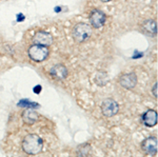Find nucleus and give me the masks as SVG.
Returning <instances> with one entry per match:
<instances>
[{
	"label": "nucleus",
	"mask_w": 158,
	"mask_h": 157,
	"mask_svg": "<svg viewBox=\"0 0 158 157\" xmlns=\"http://www.w3.org/2000/svg\"><path fill=\"white\" fill-rule=\"evenodd\" d=\"M50 51L48 47L39 44H34L29 49V56L32 60L36 62H41L49 57Z\"/></svg>",
	"instance_id": "nucleus-3"
},
{
	"label": "nucleus",
	"mask_w": 158,
	"mask_h": 157,
	"mask_svg": "<svg viewBox=\"0 0 158 157\" xmlns=\"http://www.w3.org/2000/svg\"><path fill=\"white\" fill-rule=\"evenodd\" d=\"M51 75L58 80L64 79L68 76V69L63 64H56L51 70Z\"/></svg>",
	"instance_id": "nucleus-10"
},
{
	"label": "nucleus",
	"mask_w": 158,
	"mask_h": 157,
	"mask_svg": "<svg viewBox=\"0 0 158 157\" xmlns=\"http://www.w3.org/2000/svg\"><path fill=\"white\" fill-rule=\"evenodd\" d=\"M119 105L118 103L116 102L114 99L112 98H108L102 102L101 105V111H102V114L106 117H112V116L116 115L117 112H118Z\"/></svg>",
	"instance_id": "nucleus-4"
},
{
	"label": "nucleus",
	"mask_w": 158,
	"mask_h": 157,
	"mask_svg": "<svg viewBox=\"0 0 158 157\" xmlns=\"http://www.w3.org/2000/svg\"><path fill=\"white\" fill-rule=\"evenodd\" d=\"M101 1H103V2H109V1H111V0H101Z\"/></svg>",
	"instance_id": "nucleus-14"
},
{
	"label": "nucleus",
	"mask_w": 158,
	"mask_h": 157,
	"mask_svg": "<svg viewBox=\"0 0 158 157\" xmlns=\"http://www.w3.org/2000/svg\"><path fill=\"white\" fill-rule=\"evenodd\" d=\"M22 120L24 121V123L27 125H34L36 121L39 119V115L36 111L32 110V109H27L22 112Z\"/></svg>",
	"instance_id": "nucleus-9"
},
{
	"label": "nucleus",
	"mask_w": 158,
	"mask_h": 157,
	"mask_svg": "<svg viewBox=\"0 0 158 157\" xmlns=\"http://www.w3.org/2000/svg\"><path fill=\"white\" fill-rule=\"evenodd\" d=\"M142 150L147 154H155L157 152L158 141L156 137H148L141 143Z\"/></svg>",
	"instance_id": "nucleus-8"
},
{
	"label": "nucleus",
	"mask_w": 158,
	"mask_h": 157,
	"mask_svg": "<svg viewBox=\"0 0 158 157\" xmlns=\"http://www.w3.org/2000/svg\"><path fill=\"white\" fill-rule=\"evenodd\" d=\"M92 35V27L88 23H78L73 29V37L77 42H85Z\"/></svg>",
	"instance_id": "nucleus-2"
},
{
	"label": "nucleus",
	"mask_w": 158,
	"mask_h": 157,
	"mask_svg": "<svg viewBox=\"0 0 158 157\" xmlns=\"http://www.w3.org/2000/svg\"><path fill=\"white\" fill-rule=\"evenodd\" d=\"M153 94H154L155 98H157V83H155L153 87Z\"/></svg>",
	"instance_id": "nucleus-13"
},
{
	"label": "nucleus",
	"mask_w": 158,
	"mask_h": 157,
	"mask_svg": "<svg viewBox=\"0 0 158 157\" xmlns=\"http://www.w3.org/2000/svg\"><path fill=\"white\" fill-rule=\"evenodd\" d=\"M22 149L30 155H36L43 149V140L36 134H29L22 141Z\"/></svg>",
	"instance_id": "nucleus-1"
},
{
	"label": "nucleus",
	"mask_w": 158,
	"mask_h": 157,
	"mask_svg": "<svg viewBox=\"0 0 158 157\" xmlns=\"http://www.w3.org/2000/svg\"><path fill=\"white\" fill-rule=\"evenodd\" d=\"M143 123L147 126H154L157 123V112L155 110H148L142 116Z\"/></svg>",
	"instance_id": "nucleus-11"
},
{
	"label": "nucleus",
	"mask_w": 158,
	"mask_h": 157,
	"mask_svg": "<svg viewBox=\"0 0 158 157\" xmlns=\"http://www.w3.org/2000/svg\"><path fill=\"white\" fill-rule=\"evenodd\" d=\"M90 21L93 27L95 29H100L101 27H103L104 22H106V15L102 11L100 10H94L91 13L90 16Z\"/></svg>",
	"instance_id": "nucleus-6"
},
{
	"label": "nucleus",
	"mask_w": 158,
	"mask_h": 157,
	"mask_svg": "<svg viewBox=\"0 0 158 157\" xmlns=\"http://www.w3.org/2000/svg\"><path fill=\"white\" fill-rule=\"evenodd\" d=\"M119 83L121 87L124 89H131L135 88V85H137V76L135 73H128V74H123L119 78Z\"/></svg>",
	"instance_id": "nucleus-7"
},
{
	"label": "nucleus",
	"mask_w": 158,
	"mask_h": 157,
	"mask_svg": "<svg viewBox=\"0 0 158 157\" xmlns=\"http://www.w3.org/2000/svg\"><path fill=\"white\" fill-rule=\"evenodd\" d=\"M142 30H143L144 33H147L148 35H156L157 33V23L155 20H152V19H149L147 21L143 22L142 24Z\"/></svg>",
	"instance_id": "nucleus-12"
},
{
	"label": "nucleus",
	"mask_w": 158,
	"mask_h": 157,
	"mask_svg": "<svg viewBox=\"0 0 158 157\" xmlns=\"http://www.w3.org/2000/svg\"><path fill=\"white\" fill-rule=\"evenodd\" d=\"M33 41L35 44H39V45H44V47H50L53 44V36L48 32L44 31H39L33 37Z\"/></svg>",
	"instance_id": "nucleus-5"
}]
</instances>
